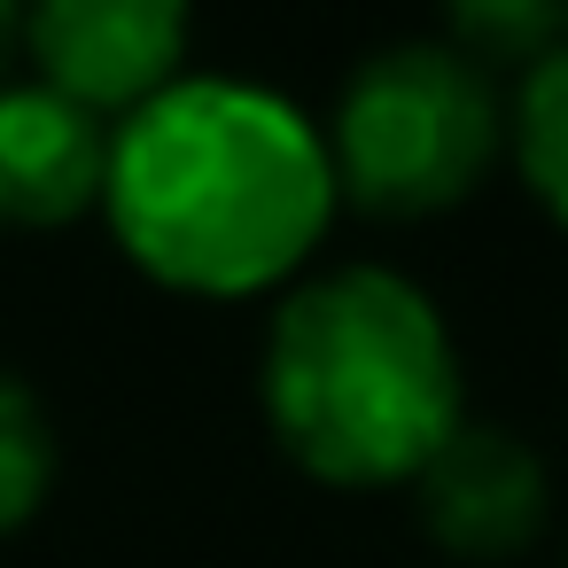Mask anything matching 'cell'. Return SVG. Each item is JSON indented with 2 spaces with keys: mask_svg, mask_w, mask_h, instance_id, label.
<instances>
[{
  "mask_svg": "<svg viewBox=\"0 0 568 568\" xmlns=\"http://www.w3.org/2000/svg\"><path fill=\"white\" fill-rule=\"evenodd\" d=\"M320 125L250 79H180L110 125L102 226L156 288L265 296L288 288L335 219Z\"/></svg>",
  "mask_w": 568,
  "mask_h": 568,
  "instance_id": "obj_1",
  "label": "cell"
},
{
  "mask_svg": "<svg viewBox=\"0 0 568 568\" xmlns=\"http://www.w3.org/2000/svg\"><path fill=\"white\" fill-rule=\"evenodd\" d=\"M257 405L296 475L413 490L467 420V374L436 296L397 265L351 257L281 288L257 343Z\"/></svg>",
  "mask_w": 568,
  "mask_h": 568,
  "instance_id": "obj_2",
  "label": "cell"
},
{
  "mask_svg": "<svg viewBox=\"0 0 568 568\" xmlns=\"http://www.w3.org/2000/svg\"><path fill=\"white\" fill-rule=\"evenodd\" d=\"M320 141L366 219H444L498 172L506 94L452 40H397L351 63Z\"/></svg>",
  "mask_w": 568,
  "mask_h": 568,
  "instance_id": "obj_3",
  "label": "cell"
},
{
  "mask_svg": "<svg viewBox=\"0 0 568 568\" xmlns=\"http://www.w3.org/2000/svg\"><path fill=\"white\" fill-rule=\"evenodd\" d=\"M17 40L48 94L118 125L187 79L195 0H24Z\"/></svg>",
  "mask_w": 568,
  "mask_h": 568,
  "instance_id": "obj_4",
  "label": "cell"
},
{
  "mask_svg": "<svg viewBox=\"0 0 568 568\" xmlns=\"http://www.w3.org/2000/svg\"><path fill=\"white\" fill-rule=\"evenodd\" d=\"M413 506L420 529L467 560V568H498L514 552H529L552 521V475L537 459V444H521L498 420H459V436L413 475Z\"/></svg>",
  "mask_w": 568,
  "mask_h": 568,
  "instance_id": "obj_5",
  "label": "cell"
},
{
  "mask_svg": "<svg viewBox=\"0 0 568 568\" xmlns=\"http://www.w3.org/2000/svg\"><path fill=\"white\" fill-rule=\"evenodd\" d=\"M110 180V125L87 118L79 102L48 94L40 79L0 87V226H79L102 211Z\"/></svg>",
  "mask_w": 568,
  "mask_h": 568,
  "instance_id": "obj_6",
  "label": "cell"
},
{
  "mask_svg": "<svg viewBox=\"0 0 568 568\" xmlns=\"http://www.w3.org/2000/svg\"><path fill=\"white\" fill-rule=\"evenodd\" d=\"M506 156L529 187V203L568 234V40L529 63L514 79V102H506Z\"/></svg>",
  "mask_w": 568,
  "mask_h": 568,
  "instance_id": "obj_7",
  "label": "cell"
},
{
  "mask_svg": "<svg viewBox=\"0 0 568 568\" xmlns=\"http://www.w3.org/2000/svg\"><path fill=\"white\" fill-rule=\"evenodd\" d=\"M436 9H444V40L490 79L506 71L521 79L568 40V0H436Z\"/></svg>",
  "mask_w": 568,
  "mask_h": 568,
  "instance_id": "obj_8",
  "label": "cell"
},
{
  "mask_svg": "<svg viewBox=\"0 0 568 568\" xmlns=\"http://www.w3.org/2000/svg\"><path fill=\"white\" fill-rule=\"evenodd\" d=\"M55 475H63V444H55L40 389L0 366V537H17L48 506Z\"/></svg>",
  "mask_w": 568,
  "mask_h": 568,
  "instance_id": "obj_9",
  "label": "cell"
},
{
  "mask_svg": "<svg viewBox=\"0 0 568 568\" xmlns=\"http://www.w3.org/2000/svg\"><path fill=\"white\" fill-rule=\"evenodd\" d=\"M17 32H24V0H0V63H9Z\"/></svg>",
  "mask_w": 568,
  "mask_h": 568,
  "instance_id": "obj_10",
  "label": "cell"
}]
</instances>
